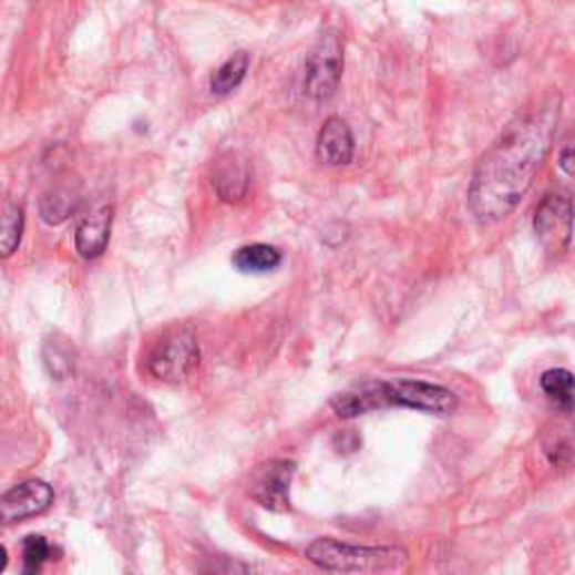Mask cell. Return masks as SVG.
Instances as JSON below:
<instances>
[{
	"label": "cell",
	"mask_w": 575,
	"mask_h": 575,
	"mask_svg": "<svg viewBox=\"0 0 575 575\" xmlns=\"http://www.w3.org/2000/svg\"><path fill=\"white\" fill-rule=\"evenodd\" d=\"M111 223H113V207L104 205L91 212L76 227L74 234L76 253L84 259L102 257L106 253V245L111 238Z\"/></svg>",
	"instance_id": "cell-11"
},
{
	"label": "cell",
	"mask_w": 575,
	"mask_h": 575,
	"mask_svg": "<svg viewBox=\"0 0 575 575\" xmlns=\"http://www.w3.org/2000/svg\"><path fill=\"white\" fill-rule=\"evenodd\" d=\"M557 162H559V170L571 178L573 176V144H571V140L564 142Z\"/></svg>",
	"instance_id": "cell-19"
},
{
	"label": "cell",
	"mask_w": 575,
	"mask_h": 575,
	"mask_svg": "<svg viewBox=\"0 0 575 575\" xmlns=\"http://www.w3.org/2000/svg\"><path fill=\"white\" fill-rule=\"evenodd\" d=\"M8 566V551L0 546V571H3Z\"/></svg>",
	"instance_id": "cell-20"
},
{
	"label": "cell",
	"mask_w": 575,
	"mask_h": 575,
	"mask_svg": "<svg viewBox=\"0 0 575 575\" xmlns=\"http://www.w3.org/2000/svg\"><path fill=\"white\" fill-rule=\"evenodd\" d=\"M306 557L328 573H400L409 564V553L400 546H356L333 537L308 544Z\"/></svg>",
	"instance_id": "cell-2"
},
{
	"label": "cell",
	"mask_w": 575,
	"mask_h": 575,
	"mask_svg": "<svg viewBox=\"0 0 575 575\" xmlns=\"http://www.w3.org/2000/svg\"><path fill=\"white\" fill-rule=\"evenodd\" d=\"M557 120L559 97H544L517 113L485 151L468 192L470 212L479 223H497L522 203L553 146Z\"/></svg>",
	"instance_id": "cell-1"
},
{
	"label": "cell",
	"mask_w": 575,
	"mask_h": 575,
	"mask_svg": "<svg viewBox=\"0 0 575 575\" xmlns=\"http://www.w3.org/2000/svg\"><path fill=\"white\" fill-rule=\"evenodd\" d=\"M535 234L548 253H566L573 238V203L566 192L546 194L535 209Z\"/></svg>",
	"instance_id": "cell-6"
},
{
	"label": "cell",
	"mask_w": 575,
	"mask_h": 575,
	"mask_svg": "<svg viewBox=\"0 0 575 575\" xmlns=\"http://www.w3.org/2000/svg\"><path fill=\"white\" fill-rule=\"evenodd\" d=\"M23 236V209L12 198H0V257H12Z\"/></svg>",
	"instance_id": "cell-14"
},
{
	"label": "cell",
	"mask_w": 575,
	"mask_h": 575,
	"mask_svg": "<svg viewBox=\"0 0 575 575\" xmlns=\"http://www.w3.org/2000/svg\"><path fill=\"white\" fill-rule=\"evenodd\" d=\"M253 183V170L250 162L245 160L240 153H225L218 157L212 172V185L220 201L225 203H240L248 196Z\"/></svg>",
	"instance_id": "cell-9"
},
{
	"label": "cell",
	"mask_w": 575,
	"mask_h": 575,
	"mask_svg": "<svg viewBox=\"0 0 575 575\" xmlns=\"http://www.w3.org/2000/svg\"><path fill=\"white\" fill-rule=\"evenodd\" d=\"M331 407L340 419H358L376 412V409H384L380 396V380H367L347 391L336 393L331 398Z\"/></svg>",
	"instance_id": "cell-12"
},
{
	"label": "cell",
	"mask_w": 575,
	"mask_h": 575,
	"mask_svg": "<svg viewBox=\"0 0 575 575\" xmlns=\"http://www.w3.org/2000/svg\"><path fill=\"white\" fill-rule=\"evenodd\" d=\"M380 393H382L384 409L407 407L434 417H450L459 407V398L452 389L425 380H412V378L380 380Z\"/></svg>",
	"instance_id": "cell-3"
},
{
	"label": "cell",
	"mask_w": 575,
	"mask_h": 575,
	"mask_svg": "<svg viewBox=\"0 0 575 575\" xmlns=\"http://www.w3.org/2000/svg\"><path fill=\"white\" fill-rule=\"evenodd\" d=\"M79 205L76 192L70 187H54L41 203V214L48 223H63Z\"/></svg>",
	"instance_id": "cell-17"
},
{
	"label": "cell",
	"mask_w": 575,
	"mask_h": 575,
	"mask_svg": "<svg viewBox=\"0 0 575 575\" xmlns=\"http://www.w3.org/2000/svg\"><path fill=\"white\" fill-rule=\"evenodd\" d=\"M201 364V349L187 328L164 336L148 356V373L164 382L187 380Z\"/></svg>",
	"instance_id": "cell-4"
},
{
	"label": "cell",
	"mask_w": 575,
	"mask_h": 575,
	"mask_svg": "<svg viewBox=\"0 0 575 575\" xmlns=\"http://www.w3.org/2000/svg\"><path fill=\"white\" fill-rule=\"evenodd\" d=\"M54 492L43 481H25L0 497V524H14L50 509Z\"/></svg>",
	"instance_id": "cell-7"
},
{
	"label": "cell",
	"mask_w": 575,
	"mask_h": 575,
	"mask_svg": "<svg viewBox=\"0 0 575 575\" xmlns=\"http://www.w3.org/2000/svg\"><path fill=\"white\" fill-rule=\"evenodd\" d=\"M250 57L248 52H236L229 57L214 74H212V93L214 95H229L234 89L240 86V81L248 74Z\"/></svg>",
	"instance_id": "cell-15"
},
{
	"label": "cell",
	"mask_w": 575,
	"mask_h": 575,
	"mask_svg": "<svg viewBox=\"0 0 575 575\" xmlns=\"http://www.w3.org/2000/svg\"><path fill=\"white\" fill-rule=\"evenodd\" d=\"M342 68H345L342 41L336 32H328L317 41V45L306 59V81H304L306 95L312 97L315 102L331 100L340 86Z\"/></svg>",
	"instance_id": "cell-5"
},
{
	"label": "cell",
	"mask_w": 575,
	"mask_h": 575,
	"mask_svg": "<svg viewBox=\"0 0 575 575\" xmlns=\"http://www.w3.org/2000/svg\"><path fill=\"white\" fill-rule=\"evenodd\" d=\"M542 391L562 407L566 414L573 409V373L568 369H548L540 378Z\"/></svg>",
	"instance_id": "cell-16"
},
{
	"label": "cell",
	"mask_w": 575,
	"mask_h": 575,
	"mask_svg": "<svg viewBox=\"0 0 575 575\" xmlns=\"http://www.w3.org/2000/svg\"><path fill=\"white\" fill-rule=\"evenodd\" d=\"M356 155L351 126L342 117H328L317 135V157L328 167H345Z\"/></svg>",
	"instance_id": "cell-10"
},
{
	"label": "cell",
	"mask_w": 575,
	"mask_h": 575,
	"mask_svg": "<svg viewBox=\"0 0 575 575\" xmlns=\"http://www.w3.org/2000/svg\"><path fill=\"white\" fill-rule=\"evenodd\" d=\"M284 261V255L275 245H266V243H255V245H245V248H238L232 257V264L238 273L243 275H268L273 270H277Z\"/></svg>",
	"instance_id": "cell-13"
},
{
	"label": "cell",
	"mask_w": 575,
	"mask_h": 575,
	"mask_svg": "<svg viewBox=\"0 0 575 575\" xmlns=\"http://www.w3.org/2000/svg\"><path fill=\"white\" fill-rule=\"evenodd\" d=\"M295 472H297L295 461H286V459H277V461L261 465V470L257 472V476L253 481V497L264 509L288 511L290 509L288 492H290Z\"/></svg>",
	"instance_id": "cell-8"
},
{
	"label": "cell",
	"mask_w": 575,
	"mask_h": 575,
	"mask_svg": "<svg viewBox=\"0 0 575 575\" xmlns=\"http://www.w3.org/2000/svg\"><path fill=\"white\" fill-rule=\"evenodd\" d=\"M50 555V546L41 535H30L23 546V559H25V571H39L43 562Z\"/></svg>",
	"instance_id": "cell-18"
}]
</instances>
